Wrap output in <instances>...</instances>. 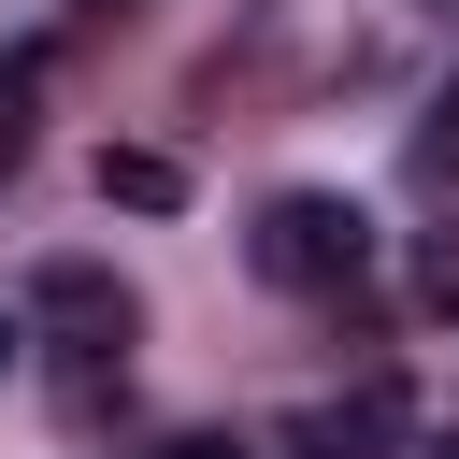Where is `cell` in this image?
<instances>
[{"label":"cell","mask_w":459,"mask_h":459,"mask_svg":"<svg viewBox=\"0 0 459 459\" xmlns=\"http://www.w3.org/2000/svg\"><path fill=\"white\" fill-rule=\"evenodd\" d=\"M244 258H258L273 287H359L373 230H359V201H330V186H287V201L244 230Z\"/></svg>","instance_id":"cell-1"},{"label":"cell","mask_w":459,"mask_h":459,"mask_svg":"<svg viewBox=\"0 0 459 459\" xmlns=\"http://www.w3.org/2000/svg\"><path fill=\"white\" fill-rule=\"evenodd\" d=\"M29 316H57L72 344H129V330H143L129 273H100V258H43V273H29Z\"/></svg>","instance_id":"cell-2"},{"label":"cell","mask_w":459,"mask_h":459,"mask_svg":"<svg viewBox=\"0 0 459 459\" xmlns=\"http://www.w3.org/2000/svg\"><path fill=\"white\" fill-rule=\"evenodd\" d=\"M387 445H402V373H359L344 402L287 416V459H387Z\"/></svg>","instance_id":"cell-3"},{"label":"cell","mask_w":459,"mask_h":459,"mask_svg":"<svg viewBox=\"0 0 459 459\" xmlns=\"http://www.w3.org/2000/svg\"><path fill=\"white\" fill-rule=\"evenodd\" d=\"M100 201L172 215V201H186V158H172V143H100Z\"/></svg>","instance_id":"cell-4"},{"label":"cell","mask_w":459,"mask_h":459,"mask_svg":"<svg viewBox=\"0 0 459 459\" xmlns=\"http://www.w3.org/2000/svg\"><path fill=\"white\" fill-rule=\"evenodd\" d=\"M416 172H430V186H445V172H459V86H445V100H430V129H416Z\"/></svg>","instance_id":"cell-5"},{"label":"cell","mask_w":459,"mask_h":459,"mask_svg":"<svg viewBox=\"0 0 459 459\" xmlns=\"http://www.w3.org/2000/svg\"><path fill=\"white\" fill-rule=\"evenodd\" d=\"M158 459H258V445H230V430H186V445H158Z\"/></svg>","instance_id":"cell-6"},{"label":"cell","mask_w":459,"mask_h":459,"mask_svg":"<svg viewBox=\"0 0 459 459\" xmlns=\"http://www.w3.org/2000/svg\"><path fill=\"white\" fill-rule=\"evenodd\" d=\"M14 158H29V115H14V100H0V172H14Z\"/></svg>","instance_id":"cell-7"},{"label":"cell","mask_w":459,"mask_h":459,"mask_svg":"<svg viewBox=\"0 0 459 459\" xmlns=\"http://www.w3.org/2000/svg\"><path fill=\"white\" fill-rule=\"evenodd\" d=\"M0 373H14V316H0Z\"/></svg>","instance_id":"cell-8"},{"label":"cell","mask_w":459,"mask_h":459,"mask_svg":"<svg viewBox=\"0 0 459 459\" xmlns=\"http://www.w3.org/2000/svg\"><path fill=\"white\" fill-rule=\"evenodd\" d=\"M430 459H459V445H430Z\"/></svg>","instance_id":"cell-9"}]
</instances>
